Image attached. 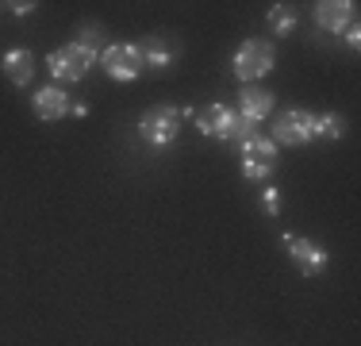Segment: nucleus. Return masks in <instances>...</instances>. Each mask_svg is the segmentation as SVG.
Here are the masks:
<instances>
[{"label":"nucleus","instance_id":"1","mask_svg":"<svg viewBox=\"0 0 361 346\" xmlns=\"http://www.w3.org/2000/svg\"><path fill=\"white\" fill-rule=\"evenodd\" d=\"M185 119H192L188 108H177V104H154V108H146L139 116V138L150 143V146H166L180 135Z\"/></svg>","mask_w":361,"mask_h":346},{"label":"nucleus","instance_id":"2","mask_svg":"<svg viewBox=\"0 0 361 346\" xmlns=\"http://www.w3.org/2000/svg\"><path fill=\"white\" fill-rule=\"evenodd\" d=\"M92 66H97V50L81 47V42H66L62 50H50L47 54V69H50V77H54V85L81 81Z\"/></svg>","mask_w":361,"mask_h":346},{"label":"nucleus","instance_id":"3","mask_svg":"<svg viewBox=\"0 0 361 346\" xmlns=\"http://www.w3.org/2000/svg\"><path fill=\"white\" fill-rule=\"evenodd\" d=\"M273 62H277V50L269 39H246L235 50V73L243 77V85H257L273 69Z\"/></svg>","mask_w":361,"mask_h":346},{"label":"nucleus","instance_id":"4","mask_svg":"<svg viewBox=\"0 0 361 346\" xmlns=\"http://www.w3.org/2000/svg\"><path fill=\"white\" fill-rule=\"evenodd\" d=\"M277 143L269 135H250L243 143V177L246 181H269L277 173Z\"/></svg>","mask_w":361,"mask_h":346},{"label":"nucleus","instance_id":"5","mask_svg":"<svg viewBox=\"0 0 361 346\" xmlns=\"http://www.w3.org/2000/svg\"><path fill=\"white\" fill-rule=\"evenodd\" d=\"M315 138V116L304 108H285L273 124V143L281 146H304Z\"/></svg>","mask_w":361,"mask_h":346},{"label":"nucleus","instance_id":"6","mask_svg":"<svg viewBox=\"0 0 361 346\" xmlns=\"http://www.w3.org/2000/svg\"><path fill=\"white\" fill-rule=\"evenodd\" d=\"M285 254L292 258V266L304 277H319L326 270V250L304 235H285Z\"/></svg>","mask_w":361,"mask_h":346},{"label":"nucleus","instance_id":"7","mask_svg":"<svg viewBox=\"0 0 361 346\" xmlns=\"http://www.w3.org/2000/svg\"><path fill=\"white\" fill-rule=\"evenodd\" d=\"M100 66H104V73L111 81H135V77L142 73V54L135 47H123V42H116V47H108L104 54H100Z\"/></svg>","mask_w":361,"mask_h":346},{"label":"nucleus","instance_id":"8","mask_svg":"<svg viewBox=\"0 0 361 346\" xmlns=\"http://www.w3.org/2000/svg\"><path fill=\"white\" fill-rule=\"evenodd\" d=\"M315 23L331 35H346V28L357 23V4L354 0H319L315 4Z\"/></svg>","mask_w":361,"mask_h":346},{"label":"nucleus","instance_id":"9","mask_svg":"<svg viewBox=\"0 0 361 346\" xmlns=\"http://www.w3.org/2000/svg\"><path fill=\"white\" fill-rule=\"evenodd\" d=\"M273 108H277V97H273L265 85H243V89H238V112H243L250 124L269 119Z\"/></svg>","mask_w":361,"mask_h":346},{"label":"nucleus","instance_id":"10","mask_svg":"<svg viewBox=\"0 0 361 346\" xmlns=\"http://www.w3.org/2000/svg\"><path fill=\"white\" fill-rule=\"evenodd\" d=\"M135 50L142 54V66L146 69H169L173 66V58H177V47H173V39H166V35H146L142 42H135Z\"/></svg>","mask_w":361,"mask_h":346},{"label":"nucleus","instance_id":"11","mask_svg":"<svg viewBox=\"0 0 361 346\" xmlns=\"http://www.w3.org/2000/svg\"><path fill=\"white\" fill-rule=\"evenodd\" d=\"M0 69H4V77L16 85V89H27L31 77H35V54L23 50V47H16V50H8V54L0 58Z\"/></svg>","mask_w":361,"mask_h":346},{"label":"nucleus","instance_id":"12","mask_svg":"<svg viewBox=\"0 0 361 346\" xmlns=\"http://www.w3.org/2000/svg\"><path fill=\"white\" fill-rule=\"evenodd\" d=\"M35 116L42 119V124H54V119H62L66 112H70V97H66L62 85H47V89L35 93Z\"/></svg>","mask_w":361,"mask_h":346},{"label":"nucleus","instance_id":"13","mask_svg":"<svg viewBox=\"0 0 361 346\" xmlns=\"http://www.w3.org/2000/svg\"><path fill=\"white\" fill-rule=\"evenodd\" d=\"M250 135H257V124H250L243 112H227V119H223V131H219L223 143H238V146H243Z\"/></svg>","mask_w":361,"mask_h":346},{"label":"nucleus","instance_id":"14","mask_svg":"<svg viewBox=\"0 0 361 346\" xmlns=\"http://www.w3.org/2000/svg\"><path fill=\"white\" fill-rule=\"evenodd\" d=\"M227 104H208V108H200L196 112V127H200V135H208V138H219L223 131V119H227Z\"/></svg>","mask_w":361,"mask_h":346},{"label":"nucleus","instance_id":"15","mask_svg":"<svg viewBox=\"0 0 361 346\" xmlns=\"http://www.w3.org/2000/svg\"><path fill=\"white\" fill-rule=\"evenodd\" d=\"M265 23H269L273 35H288V31H296L300 16H296V8H292V4H273L269 16H265Z\"/></svg>","mask_w":361,"mask_h":346},{"label":"nucleus","instance_id":"16","mask_svg":"<svg viewBox=\"0 0 361 346\" xmlns=\"http://www.w3.org/2000/svg\"><path fill=\"white\" fill-rule=\"evenodd\" d=\"M315 135L338 143V138L346 135V119H342L338 112H323V116H315Z\"/></svg>","mask_w":361,"mask_h":346},{"label":"nucleus","instance_id":"17","mask_svg":"<svg viewBox=\"0 0 361 346\" xmlns=\"http://www.w3.org/2000/svg\"><path fill=\"white\" fill-rule=\"evenodd\" d=\"M100 39H104V28H100V23H85V28H77V39H73V42H81V47L97 50Z\"/></svg>","mask_w":361,"mask_h":346},{"label":"nucleus","instance_id":"18","mask_svg":"<svg viewBox=\"0 0 361 346\" xmlns=\"http://www.w3.org/2000/svg\"><path fill=\"white\" fill-rule=\"evenodd\" d=\"M262 208H265L269 215L281 212V193H277V189H265V193H262Z\"/></svg>","mask_w":361,"mask_h":346},{"label":"nucleus","instance_id":"19","mask_svg":"<svg viewBox=\"0 0 361 346\" xmlns=\"http://www.w3.org/2000/svg\"><path fill=\"white\" fill-rule=\"evenodd\" d=\"M4 8H12V16H31L35 12V4H27V0H20V4H4Z\"/></svg>","mask_w":361,"mask_h":346},{"label":"nucleus","instance_id":"20","mask_svg":"<svg viewBox=\"0 0 361 346\" xmlns=\"http://www.w3.org/2000/svg\"><path fill=\"white\" fill-rule=\"evenodd\" d=\"M346 47H361V31H357V23H354V28H346Z\"/></svg>","mask_w":361,"mask_h":346},{"label":"nucleus","instance_id":"21","mask_svg":"<svg viewBox=\"0 0 361 346\" xmlns=\"http://www.w3.org/2000/svg\"><path fill=\"white\" fill-rule=\"evenodd\" d=\"M70 112H73V116H81V119H85V116H89V104H70Z\"/></svg>","mask_w":361,"mask_h":346},{"label":"nucleus","instance_id":"22","mask_svg":"<svg viewBox=\"0 0 361 346\" xmlns=\"http://www.w3.org/2000/svg\"><path fill=\"white\" fill-rule=\"evenodd\" d=\"M0 8H4V4H0Z\"/></svg>","mask_w":361,"mask_h":346}]
</instances>
